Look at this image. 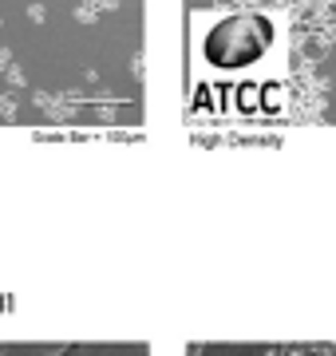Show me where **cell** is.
<instances>
[{
    "label": "cell",
    "instance_id": "cell-1",
    "mask_svg": "<svg viewBox=\"0 0 336 356\" xmlns=\"http://www.w3.org/2000/svg\"><path fill=\"white\" fill-rule=\"evenodd\" d=\"M269 13H233L221 16L202 40V60L214 67H253L273 44Z\"/></svg>",
    "mask_w": 336,
    "mask_h": 356
},
{
    "label": "cell",
    "instance_id": "cell-2",
    "mask_svg": "<svg viewBox=\"0 0 336 356\" xmlns=\"http://www.w3.org/2000/svg\"><path fill=\"white\" fill-rule=\"evenodd\" d=\"M79 103H83V95H76V91H36V107L48 115V119H56V123L76 119Z\"/></svg>",
    "mask_w": 336,
    "mask_h": 356
},
{
    "label": "cell",
    "instance_id": "cell-3",
    "mask_svg": "<svg viewBox=\"0 0 336 356\" xmlns=\"http://www.w3.org/2000/svg\"><path fill=\"white\" fill-rule=\"evenodd\" d=\"M76 20L79 24H95V20H99V8H91L87 0H79L76 4Z\"/></svg>",
    "mask_w": 336,
    "mask_h": 356
},
{
    "label": "cell",
    "instance_id": "cell-4",
    "mask_svg": "<svg viewBox=\"0 0 336 356\" xmlns=\"http://www.w3.org/2000/svg\"><path fill=\"white\" fill-rule=\"evenodd\" d=\"M4 79H8L12 88H24V83H28V76H24V72H20L16 64H8V67H4Z\"/></svg>",
    "mask_w": 336,
    "mask_h": 356
},
{
    "label": "cell",
    "instance_id": "cell-5",
    "mask_svg": "<svg viewBox=\"0 0 336 356\" xmlns=\"http://www.w3.org/2000/svg\"><path fill=\"white\" fill-rule=\"evenodd\" d=\"M0 119H16V99L0 91Z\"/></svg>",
    "mask_w": 336,
    "mask_h": 356
},
{
    "label": "cell",
    "instance_id": "cell-6",
    "mask_svg": "<svg viewBox=\"0 0 336 356\" xmlns=\"http://www.w3.org/2000/svg\"><path fill=\"white\" fill-rule=\"evenodd\" d=\"M146 76V64H142V51H135L131 56V79H142Z\"/></svg>",
    "mask_w": 336,
    "mask_h": 356
},
{
    "label": "cell",
    "instance_id": "cell-7",
    "mask_svg": "<svg viewBox=\"0 0 336 356\" xmlns=\"http://www.w3.org/2000/svg\"><path fill=\"white\" fill-rule=\"evenodd\" d=\"M28 20L44 24V20H48V8H44V4H28Z\"/></svg>",
    "mask_w": 336,
    "mask_h": 356
},
{
    "label": "cell",
    "instance_id": "cell-8",
    "mask_svg": "<svg viewBox=\"0 0 336 356\" xmlns=\"http://www.w3.org/2000/svg\"><path fill=\"white\" fill-rule=\"evenodd\" d=\"M91 8H99V13H115L119 8V0H87Z\"/></svg>",
    "mask_w": 336,
    "mask_h": 356
},
{
    "label": "cell",
    "instance_id": "cell-9",
    "mask_svg": "<svg viewBox=\"0 0 336 356\" xmlns=\"http://www.w3.org/2000/svg\"><path fill=\"white\" fill-rule=\"evenodd\" d=\"M8 64H12V51H8V48H4V44H0V72H4V67H8Z\"/></svg>",
    "mask_w": 336,
    "mask_h": 356
}]
</instances>
